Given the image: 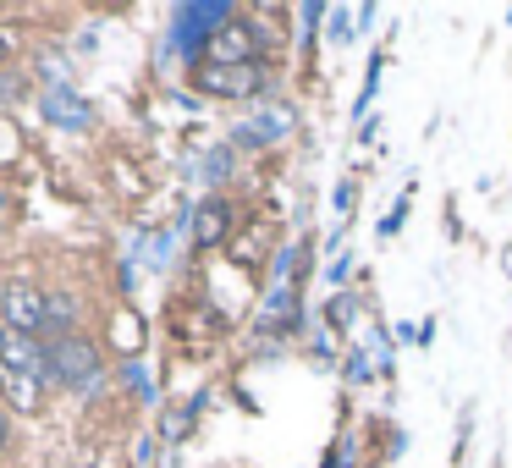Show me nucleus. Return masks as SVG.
Returning <instances> with one entry per match:
<instances>
[{
	"mask_svg": "<svg viewBox=\"0 0 512 468\" xmlns=\"http://www.w3.org/2000/svg\"><path fill=\"white\" fill-rule=\"evenodd\" d=\"M105 375V358L100 347H94V336L72 331V336H56V342H45V380L61 391H94Z\"/></svg>",
	"mask_w": 512,
	"mask_h": 468,
	"instance_id": "1",
	"label": "nucleus"
},
{
	"mask_svg": "<svg viewBox=\"0 0 512 468\" xmlns=\"http://www.w3.org/2000/svg\"><path fill=\"white\" fill-rule=\"evenodd\" d=\"M237 17V6H226V0H199V6H177V45L182 56L199 67L204 56H210L215 34H221L226 23Z\"/></svg>",
	"mask_w": 512,
	"mask_h": 468,
	"instance_id": "2",
	"label": "nucleus"
},
{
	"mask_svg": "<svg viewBox=\"0 0 512 468\" xmlns=\"http://www.w3.org/2000/svg\"><path fill=\"white\" fill-rule=\"evenodd\" d=\"M45 325H50V292L45 287H34V281H6L0 287V331L39 336L45 342Z\"/></svg>",
	"mask_w": 512,
	"mask_h": 468,
	"instance_id": "3",
	"label": "nucleus"
},
{
	"mask_svg": "<svg viewBox=\"0 0 512 468\" xmlns=\"http://www.w3.org/2000/svg\"><path fill=\"white\" fill-rule=\"evenodd\" d=\"M188 78L204 100H254V94L265 89V67H259V61L254 67H215V61H199Z\"/></svg>",
	"mask_w": 512,
	"mask_h": 468,
	"instance_id": "4",
	"label": "nucleus"
},
{
	"mask_svg": "<svg viewBox=\"0 0 512 468\" xmlns=\"http://www.w3.org/2000/svg\"><path fill=\"white\" fill-rule=\"evenodd\" d=\"M204 61H215V67H254V61H259V28H254V17L237 12L232 23L215 34V45H210V56H204Z\"/></svg>",
	"mask_w": 512,
	"mask_h": 468,
	"instance_id": "5",
	"label": "nucleus"
},
{
	"mask_svg": "<svg viewBox=\"0 0 512 468\" xmlns=\"http://www.w3.org/2000/svg\"><path fill=\"white\" fill-rule=\"evenodd\" d=\"M237 237V204L226 193H210L204 204H193V248H221Z\"/></svg>",
	"mask_w": 512,
	"mask_h": 468,
	"instance_id": "6",
	"label": "nucleus"
},
{
	"mask_svg": "<svg viewBox=\"0 0 512 468\" xmlns=\"http://www.w3.org/2000/svg\"><path fill=\"white\" fill-rule=\"evenodd\" d=\"M0 364H6V375L45 380V342H39V336L0 331ZM45 386H50V380H45Z\"/></svg>",
	"mask_w": 512,
	"mask_h": 468,
	"instance_id": "7",
	"label": "nucleus"
},
{
	"mask_svg": "<svg viewBox=\"0 0 512 468\" xmlns=\"http://www.w3.org/2000/svg\"><path fill=\"white\" fill-rule=\"evenodd\" d=\"M292 133V105H281V111H259V122H243L232 138V149H270L276 138Z\"/></svg>",
	"mask_w": 512,
	"mask_h": 468,
	"instance_id": "8",
	"label": "nucleus"
},
{
	"mask_svg": "<svg viewBox=\"0 0 512 468\" xmlns=\"http://www.w3.org/2000/svg\"><path fill=\"white\" fill-rule=\"evenodd\" d=\"M45 116H50V127H67V133H83L94 111L78 100V94H67V89H50V94H45Z\"/></svg>",
	"mask_w": 512,
	"mask_h": 468,
	"instance_id": "9",
	"label": "nucleus"
},
{
	"mask_svg": "<svg viewBox=\"0 0 512 468\" xmlns=\"http://www.w3.org/2000/svg\"><path fill=\"white\" fill-rule=\"evenodd\" d=\"M265 243H276V232H270L265 221H254L243 237H232V259H243V265H259V254H265Z\"/></svg>",
	"mask_w": 512,
	"mask_h": 468,
	"instance_id": "10",
	"label": "nucleus"
},
{
	"mask_svg": "<svg viewBox=\"0 0 512 468\" xmlns=\"http://www.w3.org/2000/svg\"><path fill=\"white\" fill-rule=\"evenodd\" d=\"M6 397L17 402L23 413H34L45 402V380H23V375H6Z\"/></svg>",
	"mask_w": 512,
	"mask_h": 468,
	"instance_id": "11",
	"label": "nucleus"
},
{
	"mask_svg": "<svg viewBox=\"0 0 512 468\" xmlns=\"http://www.w3.org/2000/svg\"><path fill=\"white\" fill-rule=\"evenodd\" d=\"M188 419H193V408H171L166 424H160V435H166V441H182V435H188Z\"/></svg>",
	"mask_w": 512,
	"mask_h": 468,
	"instance_id": "12",
	"label": "nucleus"
},
{
	"mask_svg": "<svg viewBox=\"0 0 512 468\" xmlns=\"http://www.w3.org/2000/svg\"><path fill=\"white\" fill-rule=\"evenodd\" d=\"M226 171H232V149H215V155H210V166H204V177H210V182H221Z\"/></svg>",
	"mask_w": 512,
	"mask_h": 468,
	"instance_id": "13",
	"label": "nucleus"
},
{
	"mask_svg": "<svg viewBox=\"0 0 512 468\" xmlns=\"http://www.w3.org/2000/svg\"><path fill=\"white\" fill-rule=\"evenodd\" d=\"M347 380H353V386H364V375H369V353H353L347 358V369H342Z\"/></svg>",
	"mask_w": 512,
	"mask_h": 468,
	"instance_id": "14",
	"label": "nucleus"
},
{
	"mask_svg": "<svg viewBox=\"0 0 512 468\" xmlns=\"http://www.w3.org/2000/svg\"><path fill=\"white\" fill-rule=\"evenodd\" d=\"M347 34H353V28H347V12H342V6H331V39H336V45H347Z\"/></svg>",
	"mask_w": 512,
	"mask_h": 468,
	"instance_id": "15",
	"label": "nucleus"
},
{
	"mask_svg": "<svg viewBox=\"0 0 512 468\" xmlns=\"http://www.w3.org/2000/svg\"><path fill=\"white\" fill-rule=\"evenodd\" d=\"M12 56H17V39H12V28H0V72L12 67Z\"/></svg>",
	"mask_w": 512,
	"mask_h": 468,
	"instance_id": "16",
	"label": "nucleus"
},
{
	"mask_svg": "<svg viewBox=\"0 0 512 468\" xmlns=\"http://www.w3.org/2000/svg\"><path fill=\"white\" fill-rule=\"evenodd\" d=\"M336 210H342V215L353 210V182H342V188H336Z\"/></svg>",
	"mask_w": 512,
	"mask_h": 468,
	"instance_id": "17",
	"label": "nucleus"
},
{
	"mask_svg": "<svg viewBox=\"0 0 512 468\" xmlns=\"http://www.w3.org/2000/svg\"><path fill=\"white\" fill-rule=\"evenodd\" d=\"M12 446V419H6V408H0V452Z\"/></svg>",
	"mask_w": 512,
	"mask_h": 468,
	"instance_id": "18",
	"label": "nucleus"
},
{
	"mask_svg": "<svg viewBox=\"0 0 512 468\" xmlns=\"http://www.w3.org/2000/svg\"><path fill=\"white\" fill-rule=\"evenodd\" d=\"M6 204H12V193H6V188H0V210H6Z\"/></svg>",
	"mask_w": 512,
	"mask_h": 468,
	"instance_id": "19",
	"label": "nucleus"
},
{
	"mask_svg": "<svg viewBox=\"0 0 512 468\" xmlns=\"http://www.w3.org/2000/svg\"><path fill=\"white\" fill-rule=\"evenodd\" d=\"M507 270H512V259H507Z\"/></svg>",
	"mask_w": 512,
	"mask_h": 468,
	"instance_id": "20",
	"label": "nucleus"
}]
</instances>
